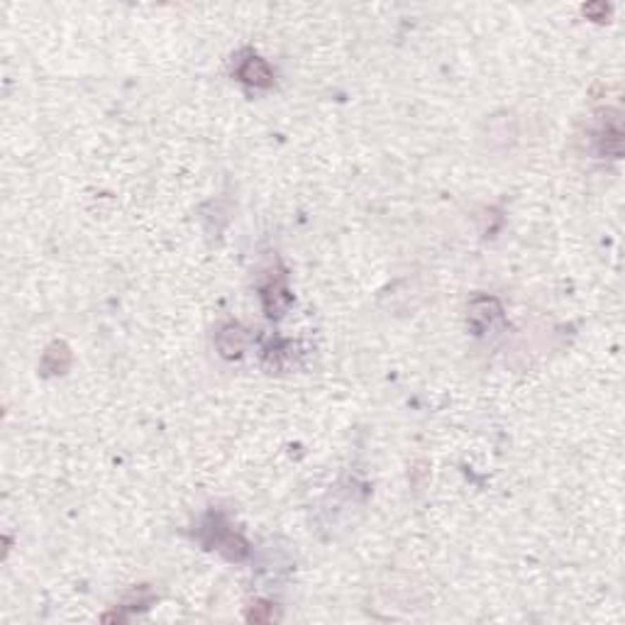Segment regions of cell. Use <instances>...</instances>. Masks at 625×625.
I'll return each instance as SVG.
<instances>
[{
  "label": "cell",
  "instance_id": "cell-1",
  "mask_svg": "<svg viewBox=\"0 0 625 625\" xmlns=\"http://www.w3.org/2000/svg\"><path fill=\"white\" fill-rule=\"evenodd\" d=\"M239 76H242V81L249 83V86H259V88L272 86V71H269V66L264 64L262 59H257V56L244 61V66L239 69Z\"/></svg>",
  "mask_w": 625,
  "mask_h": 625
},
{
  "label": "cell",
  "instance_id": "cell-2",
  "mask_svg": "<svg viewBox=\"0 0 625 625\" xmlns=\"http://www.w3.org/2000/svg\"><path fill=\"white\" fill-rule=\"evenodd\" d=\"M69 350H66V345H61V342H56V345L49 347V352L44 354V364L54 362V367H51V372H64L66 367H69Z\"/></svg>",
  "mask_w": 625,
  "mask_h": 625
}]
</instances>
